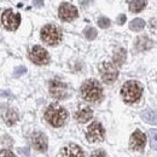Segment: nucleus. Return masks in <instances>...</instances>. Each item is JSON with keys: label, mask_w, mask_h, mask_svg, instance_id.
<instances>
[{"label": "nucleus", "mask_w": 157, "mask_h": 157, "mask_svg": "<svg viewBox=\"0 0 157 157\" xmlns=\"http://www.w3.org/2000/svg\"><path fill=\"white\" fill-rule=\"evenodd\" d=\"M81 96L90 103H98L103 99V87L97 80H87L81 86Z\"/></svg>", "instance_id": "1"}, {"label": "nucleus", "mask_w": 157, "mask_h": 157, "mask_svg": "<svg viewBox=\"0 0 157 157\" xmlns=\"http://www.w3.org/2000/svg\"><path fill=\"white\" fill-rule=\"evenodd\" d=\"M45 118H46V121L51 126H53V127H62L65 123L67 118H68V113H67V110L62 105L55 103V104H51L46 109Z\"/></svg>", "instance_id": "2"}, {"label": "nucleus", "mask_w": 157, "mask_h": 157, "mask_svg": "<svg viewBox=\"0 0 157 157\" xmlns=\"http://www.w3.org/2000/svg\"><path fill=\"white\" fill-rule=\"evenodd\" d=\"M143 93V87L138 81H127L121 88V96L128 104L138 101Z\"/></svg>", "instance_id": "3"}, {"label": "nucleus", "mask_w": 157, "mask_h": 157, "mask_svg": "<svg viewBox=\"0 0 157 157\" xmlns=\"http://www.w3.org/2000/svg\"><path fill=\"white\" fill-rule=\"evenodd\" d=\"M41 39L50 46L58 45L62 40V33L53 24H47L41 29Z\"/></svg>", "instance_id": "4"}, {"label": "nucleus", "mask_w": 157, "mask_h": 157, "mask_svg": "<svg viewBox=\"0 0 157 157\" xmlns=\"http://www.w3.org/2000/svg\"><path fill=\"white\" fill-rule=\"evenodd\" d=\"M99 73H100L101 80L105 83H113L114 81H116V78L118 76L117 67L111 62L101 63L99 67Z\"/></svg>", "instance_id": "5"}, {"label": "nucleus", "mask_w": 157, "mask_h": 157, "mask_svg": "<svg viewBox=\"0 0 157 157\" xmlns=\"http://www.w3.org/2000/svg\"><path fill=\"white\" fill-rule=\"evenodd\" d=\"M1 23L7 30H16L21 23L20 13L15 12L11 9H7L1 15Z\"/></svg>", "instance_id": "6"}, {"label": "nucleus", "mask_w": 157, "mask_h": 157, "mask_svg": "<svg viewBox=\"0 0 157 157\" xmlns=\"http://www.w3.org/2000/svg\"><path fill=\"white\" fill-rule=\"evenodd\" d=\"M104 134H105V132H104L101 123L96 121L88 126L87 132H86V138L91 143H98L104 139Z\"/></svg>", "instance_id": "7"}, {"label": "nucleus", "mask_w": 157, "mask_h": 157, "mask_svg": "<svg viewBox=\"0 0 157 157\" xmlns=\"http://www.w3.org/2000/svg\"><path fill=\"white\" fill-rule=\"evenodd\" d=\"M29 58L33 63L38 64V65H45L50 62V56H48V52L41 47V46H34L30 51V55H29Z\"/></svg>", "instance_id": "8"}, {"label": "nucleus", "mask_w": 157, "mask_h": 157, "mask_svg": "<svg viewBox=\"0 0 157 157\" xmlns=\"http://www.w3.org/2000/svg\"><path fill=\"white\" fill-rule=\"evenodd\" d=\"M78 9L69 4V2H63L58 9V16L62 21L65 22H70V21L75 20L78 17Z\"/></svg>", "instance_id": "9"}, {"label": "nucleus", "mask_w": 157, "mask_h": 157, "mask_svg": "<svg viewBox=\"0 0 157 157\" xmlns=\"http://www.w3.org/2000/svg\"><path fill=\"white\" fill-rule=\"evenodd\" d=\"M50 93L53 98L64 99L68 96V87L64 82L59 80H52L50 82Z\"/></svg>", "instance_id": "10"}, {"label": "nucleus", "mask_w": 157, "mask_h": 157, "mask_svg": "<svg viewBox=\"0 0 157 157\" xmlns=\"http://www.w3.org/2000/svg\"><path fill=\"white\" fill-rule=\"evenodd\" d=\"M146 144V136L140 132V131H136L129 140V147L133 149L134 151H141L145 147Z\"/></svg>", "instance_id": "11"}, {"label": "nucleus", "mask_w": 157, "mask_h": 157, "mask_svg": "<svg viewBox=\"0 0 157 157\" xmlns=\"http://www.w3.org/2000/svg\"><path fill=\"white\" fill-rule=\"evenodd\" d=\"M32 144L33 147L38 151H46L47 150V138L41 132H35L32 136Z\"/></svg>", "instance_id": "12"}, {"label": "nucleus", "mask_w": 157, "mask_h": 157, "mask_svg": "<svg viewBox=\"0 0 157 157\" xmlns=\"http://www.w3.org/2000/svg\"><path fill=\"white\" fill-rule=\"evenodd\" d=\"M62 157H85V154H83L82 149L78 145L69 144L63 149Z\"/></svg>", "instance_id": "13"}, {"label": "nucleus", "mask_w": 157, "mask_h": 157, "mask_svg": "<svg viewBox=\"0 0 157 157\" xmlns=\"http://www.w3.org/2000/svg\"><path fill=\"white\" fill-rule=\"evenodd\" d=\"M92 116H93V111H92V109L88 108V106L81 108L80 110H78V111L75 113V118H76V121L80 122V123H86V122H88V121L92 118Z\"/></svg>", "instance_id": "14"}, {"label": "nucleus", "mask_w": 157, "mask_h": 157, "mask_svg": "<svg viewBox=\"0 0 157 157\" xmlns=\"http://www.w3.org/2000/svg\"><path fill=\"white\" fill-rule=\"evenodd\" d=\"M2 118H4V121H5V123L7 126H12V124H15L17 122L18 115L13 109H6L4 111V114H2Z\"/></svg>", "instance_id": "15"}, {"label": "nucleus", "mask_w": 157, "mask_h": 157, "mask_svg": "<svg viewBox=\"0 0 157 157\" xmlns=\"http://www.w3.org/2000/svg\"><path fill=\"white\" fill-rule=\"evenodd\" d=\"M141 118L147 122V123H151V124H157V113L151 110V109H146L141 113Z\"/></svg>", "instance_id": "16"}, {"label": "nucleus", "mask_w": 157, "mask_h": 157, "mask_svg": "<svg viewBox=\"0 0 157 157\" xmlns=\"http://www.w3.org/2000/svg\"><path fill=\"white\" fill-rule=\"evenodd\" d=\"M151 46H152V42H151V40L149 39L147 36H140L136 41V48H137L138 51L149 50Z\"/></svg>", "instance_id": "17"}, {"label": "nucleus", "mask_w": 157, "mask_h": 157, "mask_svg": "<svg viewBox=\"0 0 157 157\" xmlns=\"http://www.w3.org/2000/svg\"><path fill=\"white\" fill-rule=\"evenodd\" d=\"M126 56H127V52H126L124 48H117L114 53V57H113L114 64L117 65V67H121L126 60Z\"/></svg>", "instance_id": "18"}, {"label": "nucleus", "mask_w": 157, "mask_h": 157, "mask_svg": "<svg viewBox=\"0 0 157 157\" xmlns=\"http://www.w3.org/2000/svg\"><path fill=\"white\" fill-rule=\"evenodd\" d=\"M146 5V0H132L129 4V10L134 13L140 12Z\"/></svg>", "instance_id": "19"}, {"label": "nucleus", "mask_w": 157, "mask_h": 157, "mask_svg": "<svg viewBox=\"0 0 157 157\" xmlns=\"http://www.w3.org/2000/svg\"><path fill=\"white\" fill-rule=\"evenodd\" d=\"M144 27H145V22L141 20V18H136V20L132 21L131 24H129V28H131L132 30H134V32H140V30H143Z\"/></svg>", "instance_id": "20"}, {"label": "nucleus", "mask_w": 157, "mask_h": 157, "mask_svg": "<svg viewBox=\"0 0 157 157\" xmlns=\"http://www.w3.org/2000/svg\"><path fill=\"white\" fill-rule=\"evenodd\" d=\"M83 33H85V36H86V39H88V40L96 39V36H97V30H96L94 28H92V27H88V28H86Z\"/></svg>", "instance_id": "21"}, {"label": "nucleus", "mask_w": 157, "mask_h": 157, "mask_svg": "<svg viewBox=\"0 0 157 157\" xmlns=\"http://www.w3.org/2000/svg\"><path fill=\"white\" fill-rule=\"evenodd\" d=\"M150 139H151V147L157 150V129L150 131Z\"/></svg>", "instance_id": "22"}, {"label": "nucleus", "mask_w": 157, "mask_h": 157, "mask_svg": "<svg viewBox=\"0 0 157 157\" xmlns=\"http://www.w3.org/2000/svg\"><path fill=\"white\" fill-rule=\"evenodd\" d=\"M98 25L100 28H108L110 27V20L106 17H100L98 20Z\"/></svg>", "instance_id": "23"}, {"label": "nucleus", "mask_w": 157, "mask_h": 157, "mask_svg": "<svg viewBox=\"0 0 157 157\" xmlns=\"http://www.w3.org/2000/svg\"><path fill=\"white\" fill-rule=\"evenodd\" d=\"M91 157H106V154L103 150H96L91 154Z\"/></svg>", "instance_id": "24"}, {"label": "nucleus", "mask_w": 157, "mask_h": 157, "mask_svg": "<svg viewBox=\"0 0 157 157\" xmlns=\"http://www.w3.org/2000/svg\"><path fill=\"white\" fill-rule=\"evenodd\" d=\"M0 157H16L11 151L9 150H1L0 151Z\"/></svg>", "instance_id": "25"}, {"label": "nucleus", "mask_w": 157, "mask_h": 157, "mask_svg": "<svg viewBox=\"0 0 157 157\" xmlns=\"http://www.w3.org/2000/svg\"><path fill=\"white\" fill-rule=\"evenodd\" d=\"M117 22H118V24H123V23L126 22V16H124V15H120L117 18Z\"/></svg>", "instance_id": "26"}, {"label": "nucleus", "mask_w": 157, "mask_h": 157, "mask_svg": "<svg viewBox=\"0 0 157 157\" xmlns=\"http://www.w3.org/2000/svg\"><path fill=\"white\" fill-rule=\"evenodd\" d=\"M42 2H44V0H34V1H33V4H34V6H38V7H39V6H41V5H42Z\"/></svg>", "instance_id": "27"}, {"label": "nucleus", "mask_w": 157, "mask_h": 157, "mask_svg": "<svg viewBox=\"0 0 157 157\" xmlns=\"http://www.w3.org/2000/svg\"><path fill=\"white\" fill-rule=\"evenodd\" d=\"M24 71H25V68H18L17 69V73H16V76H18L20 73H24Z\"/></svg>", "instance_id": "28"}]
</instances>
